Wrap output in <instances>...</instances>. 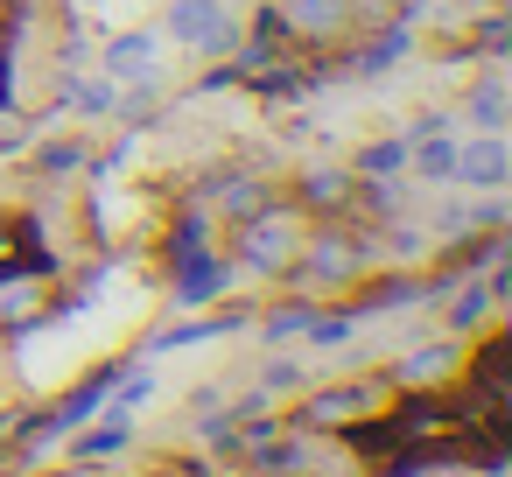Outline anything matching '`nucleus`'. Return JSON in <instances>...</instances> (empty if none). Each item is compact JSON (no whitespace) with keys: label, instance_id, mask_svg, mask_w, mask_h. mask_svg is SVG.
<instances>
[{"label":"nucleus","instance_id":"nucleus-1","mask_svg":"<svg viewBox=\"0 0 512 477\" xmlns=\"http://www.w3.org/2000/svg\"><path fill=\"white\" fill-rule=\"evenodd\" d=\"M183 22H190V29H183L190 43H218V29H211V22H218V8H211V0H190Z\"/></svg>","mask_w":512,"mask_h":477}]
</instances>
